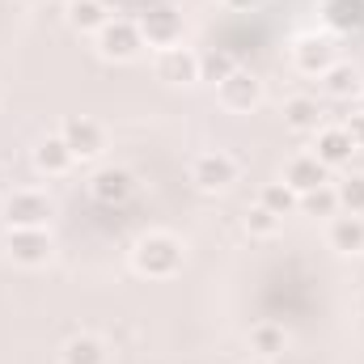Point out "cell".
Returning a JSON list of instances; mask_svg holds the SVG:
<instances>
[{"mask_svg": "<svg viewBox=\"0 0 364 364\" xmlns=\"http://www.w3.org/2000/svg\"><path fill=\"white\" fill-rule=\"evenodd\" d=\"M284 182H288L296 195H309V191L326 186V166H322L314 153H301V157H292V161H288V170H284Z\"/></svg>", "mask_w": 364, "mask_h": 364, "instance_id": "12", "label": "cell"}, {"mask_svg": "<svg viewBox=\"0 0 364 364\" xmlns=\"http://www.w3.org/2000/svg\"><path fill=\"white\" fill-rule=\"evenodd\" d=\"M140 34H144V43H153V47H178L182 43V13L174 4H157V9H149L140 21Z\"/></svg>", "mask_w": 364, "mask_h": 364, "instance_id": "4", "label": "cell"}, {"mask_svg": "<svg viewBox=\"0 0 364 364\" xmlns=\"http://www.w3.org/2000/svg\"><path fill=\"white\" fill-rule=\"evenodd\" d=\"M90 191L97 203H106V208H114V203H127L132 199V191H136V178L127 174V170H114V166H106V170H97L90 178Z\"/></svg>", "mask_w": 364, "mask_h": 364, "instance_id": "11", "label": "cell"}, {"mask_svg": "<svg viewBox=\"0 0 364 364\" xmlns=\"http://www.w3.org/2000/svg\"><path fill=\"white\" fill-rule=\"evenodd\" d=\"M106 21H110V13H106L102 0H68V26H73V30L97 34Z\"/></svg>", "mask_w": 364, "mask_h": 364, "instance_id": "17", "label": "cell"}, {"mask_svg": "<svg viewBox=\"0 0 364 364\" xmlns=\"http://www.w3.org/2000/svg\"><path fill=\"white\" fill-rule=\"evenodd\" d=\"M250 343H255V352H259V356H267V360H275V356L284 352L288 335H284V326H275V322H259V326L250 331Z\"/></svg>", "mask_w": 364, "mask_h": 364, "instance_id": "22", "label": "cell"}, {"mask_svg": "<svg viewBox=\"0 0 364 364\" xmlns=\"http://www.w3.org/2000/svg\"><path fill=\"white\" fill-rule=\"evenodd\" d=\"M4 220L9 229H43L51 220V199L38 191H13L4 203Z\"/></svg>", "mask_w": 364, "mask_h": 364, "instance_id": "3", "label": "cell"}, {"mask_svg": "<svg viewBox=\"0 0 364 364\" xmlns=\"http://www.w3.org/2000/svg\"><path fill=\"white\" fill-rule=\"evenodd\" d=\"M352 153H356V144H352V136H348L343 127H322V132H318V149H314V157H318L326 170L348 166Z\"/></svg>", "mask_w": 364, "mask_h": 364, "instance_id": "13", "label": "cell"}, {"mask_svg": "<svg viewBox=\"0 0 364 364\" xmlns=\"http://www.w3.org/2000/svg\"><path fill=\"white\" fill-rule=\"evenodd\" d=\"M301 208H305L309 216H335V212H339V195H335L331 186H318V191L301 195Z\"/></svg>", "mask_w": 364, "mask_h": 364, "instance_id": "25", "label": "cell"}, {"mask_svg": "<svg viewBox=\"0 0 364 364\" xmlns=\"http://www.w3.org/2000/svg\"><path fill=\"white\" fill-rule=\"evenodd\" d=\"M343 132L352 136V144H356V149H364V110H360V114H352V119L343 123Z\"/></svg>", "mask_w": 364, "mask_h": 364, "instance_id": "27", "label": "cell"}, {"mask_svg": "<svg viewBox=\"0 0 364 364\" xmlns=\"http://www.w3.org/2000/svg\"><path fill=\"white\" fill-rule=\"evenodd\" d=\"M140 47H144V34H140V26L136 21H123V17H110L102 30H97V51L106 55V60H136L140 55Z\"/></svg>", "mask_w": 364, "mask_h": 364, "instance_id": "2", "label": "cell"}, {"mask_svg": "<svg viewBox=\"0 0 364 364\" xmlns=\"http://www.w3.org/2000/svg\"><path fill=\"white\" fill-rule=\"evenodd\" d=\"M4 182H9V178H4V170H0V191H4Z\"/></svg>", "mask_w": 364, "mask_h": 364, "instance_id": "30", "label": "cell"}, {"mask_svg": "<svg viewBox=\"0 0 364 364\" xmlns=\"http://www.w3.org/2000/svg\"><path fill=\"white\" fill-rule=\"evenodd\" d=\"M246 229H250L255 237H272L275 229H279V216H275V212H267V208L259 203V208H250V216H246Z\"/></svg>", "mask_w": 364, "mask_h": 364, "instance_id": "26", "label": "cell"}, {"mask_svg": "<svg viewBox=\"0 0 364 364\" xmlns=\"http://www.w3.org/2000/svg\"><path fill=\"white\" fill-rule=\"evenodd\" d=\"M73 161H77V157L68 153V144H64L60 136H47V140L34 149V166H38L43 174H68Z\"/></svg>", "mask_w": 364, "mask_h": 364, "instance_id": "18", "label": "cell"}, {"mask_svg": "<svg viewBox=\"0 0 364 364\" xmlns=\"http://www.w3.org/2000/svg\"><path fill=\"white\" fill-rule=\"evenodd\" d=\"M292 64H296V73H305V77H322V73L335 64V47H331L326 38H318V34H305V38H296V47H292Z\"/></svg>", "mask_w": 364, "mask_h": 364, "instance_id": "8", "label": "cell"}, {"mask_svg": "<svg viewBox=\"0 0 364 364\" xmlns=\"http://www.w3.org/2000/svg\"><path fill=\"white\" fill-rule=\"evenodd\" d=\"M259 203L284 220L288 212H296V208H301V195H296L288 182H267V186H263V195H259Z\"/></svg>", "mask_w": 364, "mask_h": 364, "instance_id": "20", "label": "cell"}, {"mask_svg": "<svg viewBox=\"0 0 364 364\" xmlns=\"http://www.w3.org/2000/svg\"><path fill=\"white\" fill-rule=\"evenodd\" d=\"M157 77L170 81V85H191L199 81V55L191 47H166L157 55Z\"/></svg>", "mask_w": 364, "mask_h": 364, "instance_id": "9", "label": "cell"}, {"mask_svg": "<svg viewBox=\"0 0 364 364\" xmlns=\"http://www.w3.org/2000/svg\"><path fill=\"white\" fill-rule=\"evenodd\" d=\"M64 364H106V348L93 335H77L64 343Z\"/></svg>", "mask_w": 364, "mask_h": 364, "instance_id": "21", "label": "cell"}, {"mask_svg": "<svg viewBox=\"0 0 364 364\" xmlns=\"http://www.w3.org/2000/svg\"><path fill=\"white\" fill-rule=\"evenodd\" d=\"M9 259L21 267H43L51 259L47 229H9Z\"/></svg>", "mask_w": 364, "mask_h": 364, "instance_id": "6", "label": "cell"}, {"mask_svg": "<svg viewBox=\"0 0 364 364\" xmlns=\"http://www.w3.org/2000/svg\"><path fill=\"white\" fill-rule=\"evenodd\" d=\"M322 17L331 30L348 34V30H360L364 26V0H326L322 4Z\"/></svg>", "mask_w": 364, "mask_h": 364, "instance_id": "16", "label": "cell"}, {"mask_svg": "<svg viewBox=\"0 0 364 364\" xmlns=\"http://www.w3.org/2000/svg\"><path fill=\"white\" fill-rule=\"evenodd\" d=\"M225 4H229V9H255L259 0H225Z\"/></svg>", "mask_w": 364, "mask_h": 364, "instance_id": "28", "label": "cell"}, {"mask_svg": "<svg viewBox=\"0 0 364 364\" xmlns=\"http://www.w3.org/2000/svg\"><path fill=\"white\" fill-rule=\"evenodd\" d=\"M250 364H275V360H267V356H259V360H250Z\"/></svg>", "mask_w": 364, "mask_h": 364, "instance_id": "29", "label": "cell"}, {"mask_svg": "<svg viewBox=\"0 0 364 364\" xmlns=\"http://www.w3.org/2000/svg\"><path fill=\"white\" fill-rule=\"evenodd\" d=\"M132 263H136V272L140 275L166 279V275H174L182 267V242L178 237H170V233H149V237L136 242Z\"/></svg>", "mask_w": 364, "mask_h": 364, "instance_id": "1", "label": "cell"}, {"mask_svg": "<svg viewBox=\"0 0 364 364\" xmlns=\"http://www.w3.org/2000/svg\"><path fill=\"white\" fill-rule=\"evenodd\" d=\"M284 123H288V132H296V136H318V132H322V106H318L314 97H292V102L284 106Z\"/></svg>", "mask_w": 364, "mask_h": 364, "instance_id": "14", "label": "cell"}, {"mask_svg": "<svg viewBox=\"0 0 364 364\" xmlns=\"http://www.w3.org/2000/svg\"><path fill=\"white\" fill-rule=\"evenodd\" d=\"M220 102H225L229 110H255V106L263 102V81H259L255 73L237 68V73H229V77L220 81Z\"/></svg>", "mask_w": 364, "mask_h": 364, "instance_id": "7", "label": "cell"}, {"mask_svg": "<svg viewBox=\"0 0 364 364\" xmlns=\"http://www.w3.org/2000/svg\"><path fill=\"white\" fill-rule=\"evenodd\" d=\"M229 73H237V60H233V51H208V55H199V81H212V85H220Z\"/></svg>", "mask_w": 364, "mask_h": 364, "instance_id": "23", "label": "cell"}, {"mask_svg": "<svg viewBox=\"0 0 364 364\" xmlns=\"http://www.w3.org/2000/svg\"><path fill=\"white\" fill-rule=\"evenodd\" d=\"M335 195H339V208H348L352 216H364V174L343 178L335 186Z\"/></svg>", "mask_w": 364, "mask_h": 364, "instance_id": "24", "label": "cell"}, {"mask_svg": "<svg viewBox=\"0 0 364 364\" xmlns=\"http://www.w3.org/2000/svg\"><path fill=\"white\" fill-rule=\"evenodd\" d=\"M60 140H64V144H68V153H73V157H81V161L102 153V127H97L93 119H77V114H73V119H64Z\"/></svg>", "mask_w": 364, "mask_h": 364, "instance_id": "10", "label": "cell"}, {"mask_svg": "<svg viewBox=\"0 0 364 364\" xmlns=\"http://www.w3.org/2000/svg\"><path fill=\"white\" fill-rule=\"evenodd\" d=\"M326 237H331V250H339V255H360L364 250V220L360 216H335L331 220V229H326Z\"/></svg>", "mask_w": 364, "mask_h": 364, "instance_id": "15", "label": "cell"}, {"mask_svg": "<svg viewBox=\"0 0 364 364\" xmlns=\"http://www.w3.org/2000/svg\"><path fill=\"white\" fill-rule=\"evenodd\" d=\"M191 182H195L199 191H225V186L237 182V161H233L229 153H203V157H195V166H191Z\"/></svg>", "mask_w": 364, "mask_h": 364, "instance_id": "5", "label": "cell"}, {"mask_svg": "<svg viewBox=\"0 0 364 364\" xmlns=\"http://www.w3.org/2000/svg\"><path fill=\"white\" fill-rule=\"evenodd\" d=\"M360 110H364V102H360Z\"/></svg>", "mask_w": 364, "mask_h": 364, "instance_id": "31", "label": "cell"}, {"mask_svg": "<svg viewBox=\"0 0 364 364\" xmlns=\"http://www.w3.org/2000/svg\"><path fill=\"white\" fill-rule=\"evenodd\" d=\"M322 90L331 93V97H339V102H348V97L360 93V73L352 64H331L322 73Z\"/></svg>", "mask_w": 364, "mask_h": 364, "instance_id": "19", "label": "cell"}]
</instances>
